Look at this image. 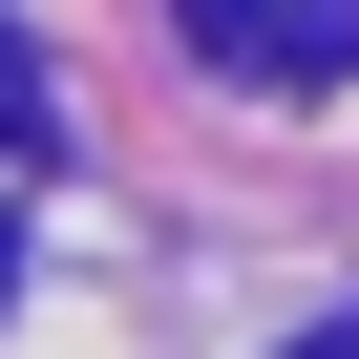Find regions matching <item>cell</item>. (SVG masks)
<instances>
[{"mask_svg": "<svg viewBox=\"0 0 359 359\" xmlns=\"http://www.w3.org/2000/svg\"><path fill=\"white\" fill-rule=\"evenodd\" d=\"M212 64H254V85H338L359 64V0H169Z\"/></svg>", "mask_w": 359, "mask_h": 359, "instance_id": "6da1fadb", "label": "cell"}, {"mask_svg": "<svg viewBox=\"0 0 359 359\" xmlns=\"http://www.w3.org/2000/svg\"><path fill=\"white\" fill-rule=\"evenodd\" d=\"M43 148H64V85H43L22 43H0V169H43Z\"/></svg>", "mask_w": 359, "mask_h": 359, "instance_id": "7a4b0ae2", "label": "cell"}, {"mask_svg": "<svg viewBox=\"0 0 359 359\" xmlns=\"http://www.w3.org/2000/svg\"><path fill=\"white\" fill-rule=\"evenodd\" d=\"M296 359H359V317H338V338H296Z\"/></svg>", "mask_w": 359, "mask_h": 359, "instance_id": "3957f363", "label": "cell"}]
</instances>
